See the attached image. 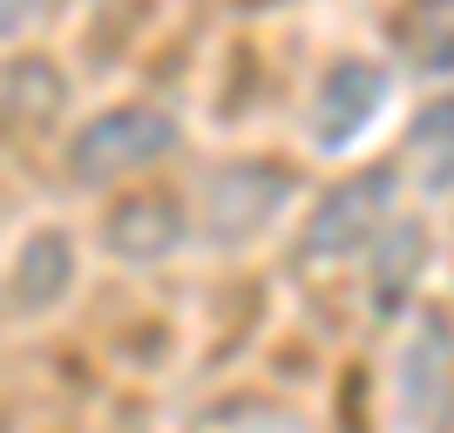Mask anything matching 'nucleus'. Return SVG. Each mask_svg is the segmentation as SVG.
I'll return each mask as SVG.
<instances>
[{
  "instance_id": "f257e3e1",
  "label": "nucleus",
  "mask_w": 454,
  "mask_h": 433,
  "mask_svg": "<svg viewBox=\"0 0 454 433\" xmlns=\"http://www.w3.org/2000/svg\"><path fill=\"white\" fill-rule=\"evenodd\" d=\"M163 122H136V115H115V122H102V129L89 135V143H75V170L102 176V170H122V163H136L143 150H163Z\"/></svg>"
},
{
  "instance_id": "f03ea898",
  "label": "nucleus",
  "mask_w": 454,
  "mask_h": 433,
  "mask_svg": "<svg viewBox=\"0 0 454 433\" xmlns=\"http://www.w3.org/2000/svg\"><path fill=\"white\" fill-rule=\"evenodd\" d=\"M400 373H407V406H414V414H420V393H434V414H448V379H441L448 373V332H441V325H427L414 339V352H407Z\"/></svg>"
},
{
  "instance_id": "7ed1b4c3",
  "label": "nucleus",
  "mask_w": 454,
  "mask_h": 433,
  "mask_svg": "<svg viewBox=\"0 0 454 433\" xmlns=\"http://www.w3.org/2000/svg\"><path fill=\"white\" fill-rule=\"evenodd\" d=\"M61 264H68V251H61L55 237H41L35 251H20V271H35V291L20 298L27 312H41V305H48V298L61 291Z\"/></svg>"
}]
</instances>
